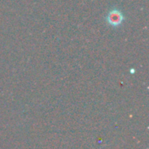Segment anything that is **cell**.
<instances>
[{
    "instance_id": "6da1fadb",
    "label": "cell",
    "mask_w": 149,
    "mask_h": 149,
    "mask_svg": "<svg viewBox=\"0 0 149 149\" xmlns=\"http://www.w3.org/2000/svg\"><path fill=\"white\" fill-rule=\"evenodd\" d=\"M123 20H124V16L122 12L116 9L111 10L107 17V21L108 24H110L111 26H119L120 24H121Z\"/></svg>"
}]
</instances>
